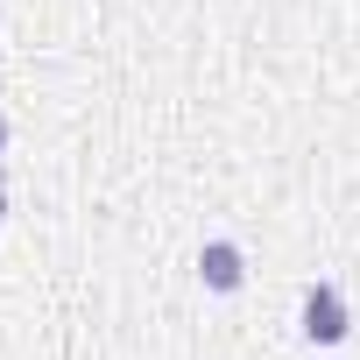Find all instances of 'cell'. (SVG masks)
<instances>
[{
    "instance_id": "6da1fadb",
    "label": "cell",
    "mask_w": 360,
    "mask_h": 360,
    "mask_svg": "<svg viewBox=\"0 0 360 360\" xmlns=\"http://www.w3.org/2000/svg\"><path fill=\"white\" fill-rule=\"evenodd\" d=\"M304 332H311V339H325V346L353 332V325H346V297H339L332 283H311V290H304Z\"/></svg>"
},
{
    "instance_id": "7a4b0ae2",
    "label": "cell",
    "mask_w": 360,
    "mask_h": 360,
    "mask_svg": "<svg viewBox=\"0 0 360 360\" xmlns=\"http://www.w3.org/2000/svg\"><path fill=\"white\" fill-rule=\"evenodd\" d=\"M198 276H205V290H240V276H248V255H240L233 240H212V248L198 255Z\"/></svg>"
},
{
    "instance_id": "3957f363",
    "label": "cell",
    "mask_w": 360,
    "mask_h": 360,
    "mask_svg": "<svg viewBox=\"0 0 360 360\" xmlns=\"http://www.w3.org/2000/svg\"><path fill=\"white\" fill-rule=\"evenodd\" d=\"M0 219H8V169H0Z\"/></svg>"
},
{
    "instance_id": "277c9868",
    "label": "cell",
    "mask_w": 360,
    "mask_h": 360,
    "mask_svg": "<svg viewBox=\"0 0 360 360\" xmlns=\"http://www.w3.org/2000/svg\"><path fill=\"white\" fill-rule=\"evenodd\" d=\"M0 148H8V113H0Z\"/></svg>"
}]
</instances>
